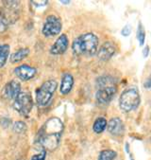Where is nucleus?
Listing matches in <instances>:
<instances>
[{
    "instance_id": "obj_1",
    "label": "nucleus",
    "mask_w": 151,
    "mask_h": 160,
    "mask_svg": "<svg viewBox=\"0 0 151 160\" xmlns=\"http://www.w3.org/2000/svg\"><path fill=\"white\" fill-rule=\"evenodd\" d=\"M64 132V123L59 118H51L43 125L37 135L36 143L44 151L55 150Z\"/></svg>"
},
{
    "instance_id": "obj_2",
    "label": "nucleus",
    "mask_w": 151,
    "mask_h": 160,
    "mask_svg": "<svg viewBox=\"0 0 151 160\" xmlns=\"http://www.w3.org/2000/svg\"><path fill=\"white\" fill-rule=\"evenodd\" d=\"M98 37L95 33L86 32L74 40L73 53L77 56H94L98 50Z\"/></svg>"
},
{
    "instance_id": "obj_3",
    "label": "nucleus",
    "mask_w": 151,
    "mask_h": 160,
    "mask_svg": "<svg viewBox=\"0 0 151 160\" xmlns=\"http://www.w3.org/2000/svg\"><path fill=\"white\" fill-rule=\"evenodd\" d=\"M98 89L96 94V99L99 103L106 104L109 103L117 92L116 82L112 77L104 76L97 80Z\"/></svg>"
},
{
    "instance_id": "obj_4",
    "label": "nucleus",
    "mask_w": 151,
    "mask_h": 160,
    "mask_svg": "<svg viewBox=\"0 0 151 160\" xmlns=\"http://www.w3.org/2000/svg\"><path fill=\"white\" fill-rule=\"evenodd\" d=\"M141 99L137 88L130 87L123 91L119 99L120 109L124 112H131L135 110L140 104Z\"/></svg>"
},
{
    "instance_id": "obj_5",
    "label": "nucleus",
    "mask_w": 151,
    "mask_h": 160,
    "mask_svg": "<svg viewBox=\"0 0 151 160\" xmlns=\"http://www.w3.org/2000/svg\"><path fill=\"white\" fill-rule=\"evenodd\" d=\"M58 87V82L55 80H49L44 82L36 91V102L41 107L47 106Z\"/></svg>"
},
{
    "instance_id": "obj_6",
    "label": "nucleus",
    "mask_w": 151,
    "mask_h": 160,
    "mask_svg": "<svg viewBox=\"0 0 151 160\" xmlns=\"http://www.w3.org/2000/svg\"><path fill=\"white\" fill-rule=\"evenodd\" d=\"M33 100L27 92H21L13 100V108L23 117L27 118L32 110Z\"/></svg>"
},
{
    "instance_id": "obj_7",
    "label": "nucleus",
    "mask_w": 151,
    "mask_h": 160,
    "mask_svg": "<svg viewBox=\"0 0 151 160\" xmlns=\"http://www.w3.org/2000/svg\"><path fill=\"white\" fill-rule=\"evenodd\" d=\"M63 28V23L59 17L56 15H48L44 23L42 32L46 37H52L60 32Z\"/></svg>"
},
{
    "instance_id": "obj_8",
    "label": "nucleus",
    "mask_w": 151,
    "mask_h": 160,
    "mask_svg": "<svg viewBox=\"0 0 151 160\" xmlns=\"http://www.w3.org/2000/svg\"><path fill=\"white\" fill-rule=\"evenodd\" d=\"M13 71H14V75L18 79H20L21 81H24V82L31 80L37 74V69L35 68L27 66V65L19 66Z\"/></svg>"
},
{
    "instance_id": "obj_9",
    "label": "nucleus",
    "mask_w": 151,
    "mask_h": 160,
    "mask_svg": "<svg viewBox=\"0 0 151 160\" xmlns=\"http://www.w3.org/2000/svg\"><path fill=\"white\" fill-rule=\"evenodd\" d=\"M21 93V85L17 81L9 82L3 88L2 96L7 100H14Z\"/></svg>"
},
{
    "instance_id": "obj_10",
    "label": "nucleus",
    "mask_w": 151,
    "mask_h": 160,
    "mask_svg": "<svg viewBox=\"0 0 151 160\" xmlns=\"http://www.w3.org/2000/svg\"><path fill=\"white\" fill-rule=\"evenodd\" d=\"M68 45H69V40L67 35L60 34V36H59V38L50 48V53L53 55L64 54L67 50Z\"/></svg>"
},
{
    "instance_id": "obj_11",
    "label": "nucleus",
    "mask_w": 151,
    "mask_h": 160,
    "mask_svg": "<svg viewBox=\"0 0 151 160\" xmlns=\"http://www.w3.org/2000/svg\"><path fill=\"white\" fill-rule=\"evenodd\" d=\"M107 128L112 136H121L125 132V125L123 120L119 118H112L107 123Z\"/></svg>"
},
{
    "instance_id": "obj_12",
    "label": "nucleus",
    "mask_w": 151,
    "mask_h": 160,
    "mask_svg": "<svg viewBox=\"0 0 151 160\" xmlns=\"http://www.w3.org/2000/svg\"><path fill=\"white\" fill-rule=\"evenodd\" d=\"M116 52V46L111 42L104 43L97 50V57L102 61L110 60Z\"/></svg>"
},
{
    "instance_id": "obj_13",
    "label": "nucleus",
    "mask_w": 151,
    "mask_h": 160,
    "mask_svg": "<svg viewBox=\"0 0 151 160\" xmlns=\"http://www.w3.org/2000/svg\"><path fill=\"white\" fill-rule=\"evenodd\" d=\"M74 85V77L70 73H65L63 76L59 86V92L63 95H68Z\"/></svg>"
},
{
    "instance_id": "obj_14",
    "label": "nucleus",
    "mask_w": 151,
    "mask_h": 160,
    "mask_svg": "<svg viewBox=\"0 0 151 160\" xmlns=\"http://www.w3.org/2000/svg\"><path fill=\"white\" fill-rule=\"evenodd\" d=\"M29 54V49L27 48H20L18 49L16 52H14L13 54H12L11 58H10V61L11 62L14 63V62H21L23 61L24 59H26Z\"/></svg>"
},
{
    "instance_id": "obj_15",
    "label": "nucleus",
    "mask_w": 151,
    "mask_h": 160,
    "mask_svg": "<svg viewBox=\"0 0 151 160\" xmlns=\"http://www.w3.org/2000/svg\"><path fill=\"white\" fill-rule=\"evenodd\" d=\"M107 119L105 118H98L96 119L93 125V130L96 134H101L105 131L107 127Z\"/></svg>"
},
{
    "instance_id": "obj_16",
    "label": "nucleus",
    "mask_w": 151,
    "mask_h": 160,
    "mask_svg": "<svg viewBox=\"0 0 151 160\" xmlns=\"http://www.w3.org/2000/svg\"><path fill=\"white\" fill-rule=\"evenodd\" d=\"M10 55V46L0 45V68L5 66Z\"/></svg>"
},
{
    "instance_id": "obj_17",
    "label": "nucleus",
    "mask_w": 151,
    "mask_h": 160,
    "mask_svg": "<svg viewBox=\"0 0 151 160\" xmlns=\"http://www.w3.org/2000/svg\"><path fill=\"white\" fill-rule=\"evenodd\" d=\"M117 153L113 150H103L100 152L97 160H114Z\"/></svg>"
},
{
    "instance_id": "obj_18",
    "label": "nucleus",
    "mask_w": 151,
    "mask_h": 160,
    "mask_svg": "<svg viewBox=\"0 0 151 160\" xmlns=\"http://www.w3.org/2000/svg\"><path fill=\"white\" fill-rule=\"evenodd\" d=\"M137 39L139 40L140 46H144V43L145 40V30L141 22L139 23L138 29H137Z\"/></svg>"
},
{
    "instance_id": "obj_19",
    "label": "nucleus",
    "mask_w": 151,
    "mask_h": 160,
    "mask_svg": "<svg viewBox=\"0 0 151 160\" xmlns=\"http://www.w3.org/2000/svg\"><path fill=\"white\" fill-rule=\"evenodd\" d=\"M10 25L11 23L9 22V20L5 17V15L1 12H0V32L5 31Z\"/></svg>"
},
{
    "instance_id": "obj_20",
    "label": "nucleus",
    "mask_w": 151,
    "mask_h": 160,
    "mask_svg": "<svg viewBox=\"0 0 151 160\" xmlns=\"http://www.w3.org/2000/svg\"><path fill=\"white\" fill-rule=\"evenodd\" d=\"M12 129H13V131H14L15 133H18V134L24 133V132H26V123L23 122V121H16V122L13 124Z\"/></svg>"
},
{
    "instance_id": "obj_21",
    "label": "nucleus",
    "mask_w": 151,
    "mask_h": 160,
    "mask_svg": "<svg viewBox=\"0 0 151 160\" xmlns=\"http://www.w3.org/2000/svg\"><path fill=\"white\" fill-rule=\"evenodd\" d=\"M45 158H46V151L43 150L41 152L34 154L30 160H45Z\"/></svg>"
},
{
    "instance_id": "obj_22",
    "label": "nucleus",
    "mask_w": 151,
    "mask_h": 160,
    "mask_svg": "<svg viewBox=\"0 0 151 160\" xmlns=\"http://www.w3.org/2000/svg\"><path fill=\"white\" fill-rule=\"evenodd\" d=\"M130 33H131V27H130V25H126L122 28V30H121V34H122L123 36H129Z\"/></svg>"
},
{
    "instance_id": "obj_23",
    "label": "nucleus",
    "mask_w": 151,
    "mask_h": 160,
    "mask_svg": "<svg viewBox=\"0 0 151 160\" xmlns=\"http://www.w3.org/2000/svg\"><path fill=\"white\" fill-rule=\"evenodd\" d=\"M32 5L36 6V7H44V6H46L48 1L47 0H43V1H31Z\"/></svg>"
},
{
    "instance_id": "obj_24",
    "label": "nucleus",
    "mask_w": 151,
    "mask_h": 160,
    "mask_svg": "<svg viewBox=\"0 0 151 160\" xmlns=\"http://www.w3.org/2000/svg\"><path fill=\"white\" fill-rule=\"evenodd\" d=\"M148 53H149V47L146 46V47L144 48V50H143V56H144V58H146V57L148 56Z\"/></svg>"
},
{
    "instance_id": "obj_25",
    "label": "nucleus",
    "mask_w": 151,
    "mask_h": 160,
    "mask_svg": "<svg viewBox=\"0 0 151 160\" xmlns=\"http://www.w3.org/2000/svg\"><path fill=\"white\" fill-rule=\"evenodd\" d=\"M60 3H64V4H68V3H70V1H60Z\"/></svg>"
},
{
    "instance_id": "obj_26",
    "label": "nucleus",
    "mask_w": 151,
    "mask_h": 160,
    "mask_svg": "<svg viewBox=\"0 0 151 160\" xmlns=\"http://www.w3.org/2000/svg\"><path fill=\"white\" fill-rule=\"evenodd\" d=\"M146 88H149V80H147V82H146Z\"/></svg>"
}]
</instances>
